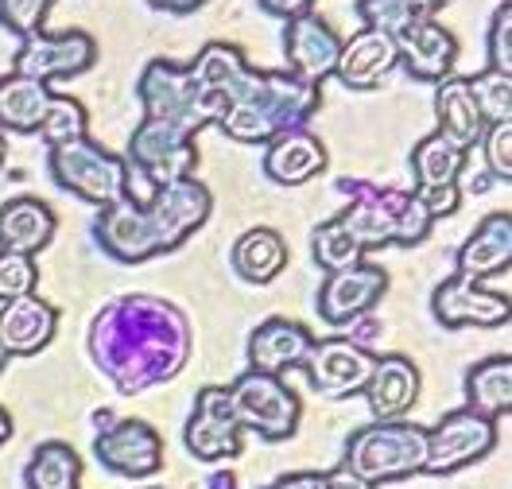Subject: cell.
<instances>
[{"label": "cell", "instance_id": "obj_8", "mask_svg": "<svg viewBox=\"0 0 512 489\" xmlns=\"http://www.w3.org/2000/svg\"><path fill=\"white\" fill-rule=\"evenodd\" d=\"M47 171L66 195L90 206H109L128 191V163L125 156L109 152L94 136H78L47 148Z\"/></svg>", "mask_w": 512, "mask_h": 489}, {"label": "cell", "instance_id": "obj_33", "mask_svg": "<svg viewBox=\"0 0 512 489\" xmlns=\"http://www.w3.org/2000/svg\"><path fill=\"white\" fill-rule=\"evenodd\" d=\"M450 0H357L353 12L361 16V28H377L392 39L416 20H435Z\"/></svg>", "mask_w": 512, "mask_h": 489}, {"label": "cell", "instance_id": "obj_24", "mask_svg": "<svg viewBox=\"0 0 512 489\" xmlns=\"http://www.w3.org/2000/svg\"><path fill=\"white\" fill-rule=\"evenodd\" d=\"M512 264V214L497 210L485 214L478 229L458 245L454 268L466 280H489V276H505Z\"/></svg>", "mask_w": 512, "mask_h": 489}, {"label": "cell", "instance_id": "obj_26", "mask_svg": "<svg viewBox=\"0 0 512 489\" xmlns=\"http://www.w3.org/2000/svg\"><path fill=\"white\" fill-rule=\"evenodd\" d=\"M435 121H439L435 132L447 136L454 148H462V152L478 148L485 121L478 113V101L470 94V78L450 74V78L439 82V90H435Z\"/></svg>", "mask_w": 512, "mask_h": 489}, {"label": "cell", "instance_id": "obj_22", "mask_svg": "<svg viewBox=\"0 0 512 489\" xmlns=\"http://www.w3.org/2000/svg\"><path fill=\"white\" fill-rule=\"evenodd\" d=\"M311 346H315V334H311L307 326L295 323V319H284V315H276V319H264V323L249 334V342H245V358H249V369H256V373L284 377L288 369H295V365L307 361Z\"/></svg>", "mask_w": 512, "mask_h": 489}, {"label": "cell", "instance_id": "obj_36", "mask_svg": "<svg viewBox=\"0 0 512 489\" xmlns=\"http://www.w3.org/2000/svg\"><path fill=\"white\" fill-rule=\"evenodd\" d=\"M470 94L478 101V113L485 125L497 121H512V74H497V70H481L470 78Z\"/></svg>", "mask_w": 512, "mask_h": 489}, {"label": "cell", "instance_id": "obj_14", "mask_svg": "<svg viewBox=\"0 0 512 489\" xmlns=\"http://www.w3.org/2000/svg\"><path fill=\"white\" fill-rule=\"evenodd\" d=\"M384 292H388V272L373 261H357L322 276L315 307L326 326H357L377 311Z\"/></svg>", "mask_w": 512, "mask_h": 489}, {"label": "cell", "instance_id": "obj_11", "mask_svg": "<svg viewBox=\"0 0 512 489\" xmlns=\"http://www.w3.org/2000/svg\"><path fill=\"white\" fill-rule=\"evenodd\" d=\"M97 63V39L82 28L66 32H35L20 39V51L12 59V70L35 78V82H70L82 78Z\"/></svg>", "mask_w": 512, "mask_h": 489}, {"label": "cell", "instance_id": "obj_30", "mask_svg": "<svg viewBox=\"0 0 512 489\" xmlns=\"http://www.w3.org/2000/svg\"><path fill=\"white\" fill-rule=\"evenodd\" d=\"M466 156H470V152L454 148L447 136H439V132L423 136L416 148H412V156H408L412 175H416V187H412V191L454 187V183H458V175H462V167H466Z\"/></svg>", "mask_w": 512, "mask_h": 489}, {"label": "cell", "instance_id": "obj_45", "mask_svg": "<svg viewBox=\"0 0 512 489\" xmlns=\"http://www.w3.org/2000/svg\"><path fill=\"white\" fill-rule=\"evenodd\" d=\"M206 486H210V489H237V470H229V466H222V470H214Z\"/></svg>", "mask_w": 512, "mask_h": 489}, {"label": "cell", "instance_id": "obj_3", "mask_svg": "<svg viewBox=\"0 0 512 489\" xmlns=\"http://www.w3.org/2000/svg\"><path fill=\"white\" fill-rule=\"evenodd\" d=\"M322 109V86L295 78L291 70H245L229 90L218 129L237 144H268L288 129H307Z\"/></svg>", "mask_w": 512, "mask_h": 489}, {"label": "cell", "instance_id": "obj_28", "mask_svg": "<svg viewBox=\"0 0 512 489\" xmlns=\"http://www.w3.org/2000/svg\"><path fill=\"white\" fill-rule=\"evenodd\" d=\"M229 261H233V272L245 284H272L288 268V241H284L280 229L253 226L233 241Z\"/></svg>", "mask_w": 512, "mask_h": 489}, {"label": "cell", "instance_id": "obj_1", "mask_svg": "<svg viewBox=\"0 0 512 489\" xmlns=\"http://www.w3.org/2000/svg\"><path fill=\"white\" fill-rule=\"evenodd\" d=\"M86 350L121 396H140L187 369L194 354L191 315L152 292L117 295L94 315Z\"/></svg>", "mask_w": 512, "mask_h": 489}, {"label": "cell", "instance_id": "obj_44", "mask_svg": "<svg viewBox=\"0 0 512 489\" xmlns=\"http://www.w3.org/2000/svg\"><path fill=\"white\" fill-rule=\"evenodd\" d=\"M152 8H160V12H175V16H191V12H198L206 0H148Z\"/></svg>", "mask_w": 512, "mask_h": 489}, {"label": "cell", "instance_id": "obj_2", "mask_svg": "<svg viewBox=\"0 0 512 489\" xmlns=\"http://www.w3.org/2000/svg\"><path fill=\"white\" fill-rule=\"evenodd\" d=\"M214 214V195L194 175L160 187L148 202L117 198L97 206L94 241L117 264H148L183 249Z\"/></svg>", "mask_w": 512, "mask_h": 489}, {"label": "cell", "instance_id": "obj_31", "mask_svg": "<svg viewBox=\"0 0 512 489\" xmlns=\"http://www.w3.org/2000/svg\"><path fill=\"white\" fill-rule=\"evenodd\" d=\"M24 489H82V458L63 439L39 443L24 466Z\"/></svg>", "mask_w": 512, "mask_h": 489}, {"label": "cell", "instance_id": "obj_12", "mask_svg": "<svg viewBox=\"0 0 512 489\" xmlns=\"http://www.w3.org/2000/svg\"><path fill=\"white\" fill-rule=\"evenodd\" d=\"M183 443H187L194 462H206V466L241 458L245 431L237 424L222 385H202L198 389L191 404V416H187V427H183Z\"/></svg>", "mask_w": 512, "mask_h": 489}, {"label": "cell", "instance_id": "obj_20", "mask_svg": "<svg viewBox=\"0 0 512 489\" xmlns=\"http://www.w3.org/2000/svg\"><path fill=\"white\" fill-rule=\"evenodd\" d=\"M396 55L416 82L439 86L443 78H450V70L458 63V39L439 20H416L396 35Z\"/></svg>", "mask_w": 512, "mask_h": 489}, {"label": "cell", "instance_id": "obj_40", "mask_svg": "<svg viewBox=\"0 0 512 489\" xmlns=\"http://www.w3.org/2000/svg\"><path fill=\"white\" fill-rule=\"evenodd\" d=\"M489 70L512 74V4H501L489 20V39H485Z\"/></svg>", "mask_w": 512, "mask_h": 489}, {"label": "cell", "instance_id": "obj_39", "mask_svg": "<svg viewBox=\"0 0 512 489\" xmlns=\"http://www.w3.org/2000/svg\"><path fill=\"white\" fill-rule=\"evenodd\" d=\"M51 4L55 0H0V24L16 39H28V35L43 32V20H47Z\"/></svg>", "mask_w": 512, "mask_h": 489}, {"label": "cell", "instance_id": "obj_21", "mask_svg": "<svg viewBox=\"0 0 512 489\" xmlns=\"http://www.w3.org/2000/svg\"><path fill=\"white\" fill-rule=\"evenodd\" d=\"M396 66H400L396 39L388 32H377V28H361L350 39H342L334 78L346 90H377Z\"/></svg>", "mask_w": 512, "mask_h": 489}, {"label": "cell", "instance_id": "obj_5", "mask_svg": "<svg viewBox=\"0 0 512 489\" xmlns=\"http://www.w3.org/2000/svg\"><path fill=\"white\" fill-rule=\"evenodd\" d=\"M342 466L369 486H392L423 474L427 466V427L412 420H373L350 431Z\"/></svg>", "mask_w": 512, "mask_h": 489}, {"label": "cell", "instance_id": "obj_9", "mask_svg": "<svg viewBox=\"0 0 512 489\" xmlns=\"http://www.w3.org/2000/svg\"><path fill=\"white\" fill-rule=\"evenodd\" d=\"M225 396H229V408H233V416H237L245 435L253 431L264 443H284L299 431L303 400L295 396V389L284 385V377L245 369V373L233 377Z\"/></svg>", "mask_w": 512, "mask_h": 489}, {"label": "cell", "instance_id": "obj_29", "mask_svg": "<svg viewBox=\"0 0 512 489\" xmlns=\"http://www.w3.org/2000/svg\"><path fill=\"white\" fill-rule=\"evenodd\" d=\"M51 98H55V90H51L47 82L24 78V74H16V70L0 74V132L35 136Z\"/></svg>", "mask_w": 512, "mask_h": 489}, {"label": "cell", "instance_id": "obj_25", "mask_svg": "<svg viewBox=\"0 0 512 489\" xmlns=\"http://www.w3.org/2000/svg\"><path fill=\"white\" fill-rule=\"evenodd\" d=\"M59 233V214L35 195H16L0 202V249L39 257Z\"/></svg>", "mask_w": 512, "mask_h": 489}, {"label": "cell", "instance_id": "obj_42", "mask_svg": "<svg viewBox=\"0 0 512 489\" xmlns=\"http://www.w3.org/2000/svg\"><path fill=\"white\" fill-rule=\"evenodd\" d=\"M264 489H322V470H291V474H280L276 482H268Z\"/></svg>", "mask_w": 512, "mask_h": 489}, {"label": "cell", "instance_id": "obj_32", "mask_svg": "<svg viewBox=\"0 0 512 489\" xmlns=\"http://www.w3.org/2000/svg\"><path fill=\"white\" fill-rule=\"evenodd\" d=\"M187 70L194 74V82L202 86V90H210V94H218V98H229V90L241 82V74L249 70V59H245V51L237 47V43H225V39H214V43H206L198 55H194Z\"/></svg>", "mask_w": 512, "mask_h": 489}, {"label": "cell", "instance_id": "obj_6", "mask_svg": "<svg viewBox=\"0 0 512 489\" xmlns=\"http://www.w3.org/2000/svg\"><path fill=\"white\" fill-rule=\"evenodd\" d=\"M128 191L132 202H148L160 187L187 179L198 167V144L194 132L167 125V121H140L128 136Z\"/></svg>", "mask_w": 512, "mask_h": 489}, {"label": "cell", "instance_id": "obj_35", "mask_svg": "<svg viewBox=\"0 0 512 489\" xmlns=\"http://www.w3.org/2000/svg\"><path fill=\"white\" fill-rule=\"evenodd\" d=\"M311 257H315V264L322 268V276L365 261L361 249L350 241V233L338 226V218H326V222L315 226V233H311Z\"/></svg>", "mask_w": 512, "mask_h": 489}, {"label": "cell", "instance_id": "obj_47", "mask_svg": "<svg viewBox=\"0 0 512 489\" xmlns=\"http://www.w3.org/2000/svg\"><path fill=\"white\" fill-rule=\"evenodd\" d=\"M4 160H8V140H4V132H0V167H4Z\"/></svg>", "mask_w": 512, "mask_h": 489}, {"label": "cell", "instance_id": "obj_27", "mask_svg": "<svg viewBox=\"0 0 512 489\" xmlns=\"http://www.w3.org/2000/svg\"><path fill=\"white\" fill-rule=\"evenodd\" d=\"M466 408L478 412L485 420L501 424L512 412V358L509 354H493V358H481L466 369Z\"/></svg>", "mask_w": 512, "mask_h": 489}, {"label": "cell", "instance_id": "obj_13", "mask_svg": "<svg viewBox=\"0 0 512 489\" xmlns=\"http://www.w3.org/2000/svg\"><path fill=\"white\" fill-rule=\"evenodd\" d=\"M373 361L377 354L369 346L353 342L346 334H334V338H315L303 369H307V385L315 389V396L350 400V396H361L369 373H373Z\"/></svg>", "mask_w": 512, "mask_h": 489}, {"label": "cell", "instance_id": "obj_10", "mask_svg": "<svg viewBox=\"0 0 512 489\" xmlns=\"http://www.w3.org/2000/svg\"><path fill=\"white\" fill-rule=\"evenodd\" d=\"M493 447H497V424L470 412V408H454L435 427H427V466H423V474H431V478L458 474V470L493 455Z\"/></svg>", "mask_w": 512, "mask_h": 489}, {"label": "cell", "instance_id": "obj_41", "mask_svg": "<svg viewBox=\"0 0 512 489\" xmlns=\"http://www.w3.org/2000/svg\"><path fill=\"white\" fill-rule=\"evenodd\" d=\"M315 4L319 0H256V8L268 12V16H276V20H295V16L311 12Z\"/></svg>", "mask_w": 512, "mask_h": 489}, {"label": "cell", "instance_id": "obj_18", "mask_svg": "<svg viewBox=\"0 0 512 489\" xmlns=\"http://www.w3.org/2000/svg\"><path fill=\"white\" fill-rule=\"evenodd\" d=\"M55 330H59V307L39 295H20V299L0 303V350L8 358L43 354Z\"/></svg>", "mask_w": 512, "mask_h": 489}, {"label": "cell", "instance_id": "obj_7", "mask_svg": "<svg viewBox=\"0 0 512 489\" xmlns=\"http://www.w3.org/2000/svg\"><path fill=\"white\" fill-rule=\"evenodd\" d=\"M136 98L144 105L148 121H167V125H179L194 136L206 125H218L225 113V101L210 90H202L187 70V63H171V59H152L140 70Z\"/></svg>", "mask_w": 512, "mask_h": 489}, {"label": "cell", "instance_id": "obj_48", "mask_svg": "<svg viewBox=\"0 0 512 489\" xmlns=\"http://www.w3.org/2000/svg\"><path fill=\"white\" fill-rule=\"evenodd\" d=\"M8 361H12V358H8V354H4V350H0V373H4V365H8Z\"/></svg>", "mask_w": 512, "mask_h": 489}, {"label": "cell", "instance_id": "obj_19", "mask_svg": "<svg viewBox=\"0 0 512 489\" xmlns=\"http://www.w3.org/2000/svg\"><path fill=\"white\" fill-rule=\"evenodd\" d=\"M419 392H423V377H419L416 361L408 354H381L373 361V373L361 396L373 420H404L419 404Z\"/></svg>", "mask_w": 512, "mask_h": 489}, {"label": "cell", "instance_id": "obj_15", "mask_svg": "<svg viewBox=\"0 0 512 489\" xmlns=\"http://www.w3.org/2000/svg\"><path fill=\"white\" fill-rule=\"evenodd\" d=\"M94 455L109 474L140 482L163 470V439L148 420L117 416L94 435Z\"/></svg>", "mask_w": 512, "mask_h": 489}, {"label": "cell", "instance_id": "obj_17", "mask_svg": "<svg viewBox=\"0 0 512 489\" xmlns=\"http://www.w3.org/2000/svg\"><path fill=\"white\" fill-rule=\"evenodd\" d=\"M338 51H342V35L334 32L315 8L295 20H284V59L295 78L322 86L326 78H334Z\"/></svg>", "mask_w": 512, "mask_h": 489}, {"label": "cell", "instance_id": "obj_46", "mask_svg": "<svg viewBox=\"0 0 512 489\" xmlns=\"http://www.w3.org/2000/svg\"><path fill=\"white\" fill-rule=\"evenodd\" d=\"M8 439H12V412L0 404V447H4Z\"/></svg>", "mask_w": 512, "mask_h": 489}, {"label": "cell", "instance_id": "obj_4", "mask_svg": "<svg viewBox=\"0 0 512 489\" xmlns=\"http://www.w3.org/2000/svg\"><path fill=\"white\" fill-rule=\"evenodd\" d=\"M338 195L350 198V206L334 218L350 233L361 257H369L373 249H388V245L416 249L435 229V218L427 214V206L416 198V191L377 187L365 179H338Z\"/></svg>", "mask_w": 512, "mask_h": 489}, {"label": "cell", "instance_id": "obj_37", "mask_svg": "<svg viewBox=\"0 0 512 489\" xmlns=\"http://www.w3.org/2000/svg\"><path fill=\"white\" fill-rule=\"evenodd\" d=\"M35 288H39V264H35V257L4 253L0 249V303L20 299V295H35Z\"/></svg>", "mask_w": 512, "mask_h": 489}, {"label": "cell", "instance_id": "obj_43", "mask_svg": "<svg viewBox=\"0 0 512 489\" xmlns=\"http://www.w3.org/2000/svg\"><path fill=\"white\" fill-rule=\"evenodd\" d=\"M322 489H373L369 482H361L350 466H334V470H322Z\"/></svg>", "mask_w": 512, "mask_h": 489}, {"label": "cell", "instance_id": "obj_34", "mask_svg": "<svg viewBox=\"0 0 512 489\" xmlns=\"http://www.w3.org/2000/svg\"><path fill=\"white\" fill-rule=\"evenodd\" d=\"M35 136L47 148L66 144V140H78V136H90V113H86V105L78 98L55 94L51 105H47V113H43V121H39V129H35Z\"/></svg>", "mask_w": 512, "mask_h": 489}, {"label": "cell", "instance_id": "obj_49", "mask_svg": "<svg viewBox=\"0 0 512 489\" xmlns=\"http://www.w3.org/2000/svg\"><path fill=\"white\" fill-rule=\"evenodd\" d=\"M501 4H512V0H501Z\"/></svg>", "mask_w": 512, "mask_h": 489}, {"label": "cell", "instance_id": "obj_38", "mask_svg": "<svg viewBox=\"0 0 512 489\" xmlns=\"http://www.w3.org/2000/svg\"><path fill=\"white\" fill-rule=\"evenodd\" d=\"M481 156L493 179L509 183L512 179V121H497V125H485L481 132Z\"/></svg>", "mask_w": 512, "mask_h": 489}, {"label": "cell", "instance_id": "obj_16", "mask_svg": "<svg viewBox=\"0 0 512 489\" xmlns=\"http://www.w3.org/2000/svg\"><path fill=\"white\" fill-rule=\"evenodd\" d=\"M431 315L447 330L462 326H505L512 319L509 292L485 288V280H466V276H447L435 295H431Z\"/></svg>", "mask_w": 512, "mask_h": 489}, {"label": "cell", "instance_id": "obj_23", "mask_svg": "<svg viewBox=\"0 0 512 489\" xmlns=\"http://www.w3.org/2000/svg\"><path fill=\"white\" fill-rule=\"evenodd\" d=\"M330 167L326 144L311 129H288L264 144V175L276 187H303Z\"/></svg>", "mask_w": 512, "mask_h": 489}]
</instances>
